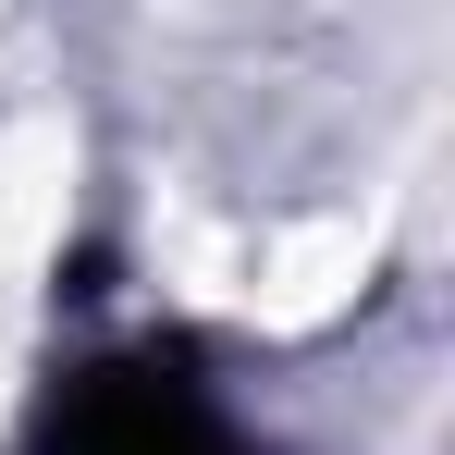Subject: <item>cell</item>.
Segmentation results:
<instances>
[{
  "mask_svg": "<svg viewBox=\"0 0 455 455\" xmlns=\"http://www.w3.org/2000/svg\"><path fill=\"white\" fill-rule=\"evenodd\" d=\"M37 455H246V443L185 357H111V370H75L50 394Z\"/></svg>",
  "mask_w": 455,
  "mask_h": 455,
  "instance_id": "obj_1",
  "label": "cell"
}]
</instances>
